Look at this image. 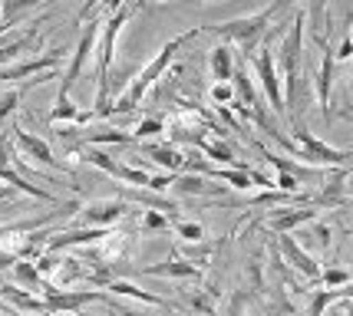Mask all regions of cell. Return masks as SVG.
Wrapping results in <instances>:
<instances>
[{
    "label": "cell",
    "mask_w": 353,
    "mask_h": 316,
    "mask_svg": "<svg viewBox=\"0 0 353 316\" xmlns=\"http://www.w3.org/2000/svg\"><path fill=\"white\" fill-rule=\"evenodd\" d=\"M169 214H162V211H142V221H139V227L145 231V234H155V231H165L169 227Z\"/></svg>",
    "instance_id": "30"
},
{
    "label": "cell",
    "mask_w": 353,
    "mask_h": 316,
    "mask_svg": "<svg viewBox=\"0 0 353 316\" xmlns=\"http://www.w3.org/2000/svg\"><path fill=\"white\" fill-rule=\"evenodd\" d=\"M321 73L314 79V96H317V105H321L323 122L334 119L330 105H334V50H330V40H321Z\"/></svg>",
    "instance_id": "10"
},
{
    "label": "cell",
    "mask_w": 353,
    "mask_h": 316,
    "mask_svg": "<svg viewBox=\"0 0 353 316\" xmlns=\"http://www.w3.org/2000/svg\"><path fill=\"white\" fill-rule=\"evenodd\" d=\"M136 273L142 277H175V280H199L201 267L188 264L182 257H172V260H162V264H149V267H136Z\"/></svg>",
    "instance_id": "18"
},
{
    "label": "cell",
    "mask_w": 353,
    "mask_h": 316,
    "mask_svg": "<svg viewBox=\"0 0 353 316\" xmlns=\"http://www.w3.org/2000/svg\"><path fill=\"white\" fill-rule=\"evenodd\" d=\"M0 297L10 303V306H17L20 313H40V316H50V310H46L43 297H37V293H27V290H20V286L0 284Z\"/></svg>",
    "instance_id": "20"
},
{
    "label": "cell",
    "mask_w": 353,
    "mask_h": 316,
    "mask_svg": "<svg viewBox=\"0 0 353 316\" xmlns=\"http://www.w3.org/2000/svg\"><path fill=\"white\" fill-rule=\"evenodd\" d=\"M350 56H353V36H350V30H343V40L334 50V60H350Z\"/></svg>",
    "instance_id": "36"
},
{
    "label": "cell",
    "mask_w": 353,
    "mask_h": 316,
    "mask_svg": "<svg viewBox=\"0 0 353 316\" xmlns=\"http://www.w3.org/2000/svg\"><path fill=\"white\" fill-rule=\"evenodd\" d=\"M327 290H334V286H347L350 284V271H343V267H321V277H317Z\"/></svg>",
    "instance_id": "29"
},
{
    "label": "cell",
    "mask_w": 353,
    "mask_h": 316,
    "mask_svg": "<svg viewBox=\"0 0 353 316\" xmlns=\"http://www.w3.org/2000/svg\"><path fill=\"white\" fill-rule=\"evenodd\" d=\"M310 221H317V208L314 204H304V208H277L271 218H268V231L271 234H294L297 227H304V224H310Z\"/></svg>",
    "instance_id": "13"
},
{
    "label": "cell",
    "mask_w": 353,
    "mask_h": 316,
    "mask_svg": "<svg viewBox=\"0 0 353 316\" xmlns=\"http://www.w3.org/2000/svg\"><path fill=\"white\" fill-rule=\"evenodd\" d=\"M10 280H14V286H20V290H27V293H43V277L37 273V267H33V260H14V267H10Z\"/></svg>",
    "instance_id": "24"
},
{
    "label": "cell",
    "mask_w": 353,
    "mask_h": 316,
    "mask_svg": "<svg viewBox=\"0 0 353 316\" xmlns=\"http://www.w3.org/2000/svg\"><path fill=\"white\" fill-rule=\"evenodd\" d=\"M136 3L139 0H125L123 7L116 10V14H109L103 20V27H99V50H96V112H92V119H103L109 116V76H112V53H116V36L123 30L125 23H129V17L136 14Z\"/></svg>",
    "instance_id": "3"
},
{
    "label": "cell",
    "mask_w": 353,
    "mask_h": 316,
    "mask_svg": "<svg viewBox=\"0 0 353 316\" xmlns=\"http://www.w3.org/2000/svg\"><path fill=\"white\" fill-rule=\"evenodd\" d=\"M60 66V53H43L37 60H23V63H14V66H3L0 70V83H20V79H30V76H40V73H53Z\"/></svg>",
    "instance_id": "14"
},
{
    "label": "cell",
    "mask_w": 353,
    "mask_h": 316,
    "mask_svg": "<svg viewBox=\"0 0 353 316\" xmlns=\"http://www.w3.org/2000/svg\"><path fill=\"white\" fill-rule=\"evenodd\" d=\"M251 60H254V76H258L271 109L277 116H284V96H281V76H277V66H274V46H261Z\"/></svg>",
    "instance_id": "7"
},
{
    "label": "cell",
    "mask_w": 353,
    "mask_h": 316,
    "mask_svg": "<svg viewBox=\"0 0 353 316\" xmlns=\"http://www.w3.org/2000/svg\"><path fill=\"white\" fill-rule=\"evenodd\" d=\"M199 33H201V27H188L185 33L172 36L169 43L159 46V53H155L152 60L145 63V66H142V70H139V73L123 86V92L116 96V103H109V116H112V112H132V109H136V105L142 103V99H145L149 92H152L155 83H159V79L165 76V70L172 66V60L179 56V50H182L188 40H195Z\"/></svg>",
    "instance_id": "1"
},
{
    "label": "cell",
    "mask_w": 353,
    "mask_h": 316,
    "mask_svg": "<svg viewBox=\"0 0 353 316\" xmlns=\"http://www.w3.org/2000/svg\"><path fill=\"white\" fill-rule=\"evenodd\" d=\"M99 27H103V20H90V27L83 30V36H79L77 50H73V60H70V70L63 73V83H60V92H73V86L79 83V76H83V70H86V63H90V53L92 46H96V40H99Z\"/></svg>",
    "instance_id": "9"
},
{
    "label": "cell",
    "mask_w": 353,
    "mask_h": 316,
    "mask_svg": "<svg viewBox=\"0 0 353 316\" xmlns=\"http://www.w3.org/2000/svg\"><path fill=\"white\" fill-rule=\"evenodd\" d=\"M337 300H350V284L334 286V290H314V293H310L307 316H323L330 310V303H337Z\"/></svg>",
    "instance_id": "26"
},
{
    "label": "cell",
    "mask_w": 353,
    "mask_h": 316,
    "mask_svg": "<svg viewBox=\"0 0 353 316\" xmlns=\"http://www.w3.org/2000/svg\"><path fill=\"white\" fill-rule=\"evenodd\" d=\"M254 145H258V151H261V158L268 162V165H274L277 171H288V175H294V178L304 181V185H310V181H323V175H327V171H321V168H314V165H297V162H288L284 155L271 151L268 145H261V142H254Z\"/></svg>",
    "instance_id": "17"
},
{
    "label": "cell",
    "mask_w": 353,
    "mask_h": 316,
    "mask_svg": "<svg viewBox=\"0 0 353 316\" xmlns=\"http://www.w3.org/2000/svg\"><path fill=\"white\" fill-rule=\"evenodd\" d=\"M43 303L50 313H79L83 306H90V303H112L106 290H60V286H53L50 280L43 284Z\"/></svg>",
    "instance_id": "5"
},
{
    "label": "cell",
    "mask_w": 353,
    "mask_h": 316,
    "mask_svg": "<svg viewBox=\"0 0 353 316\" xmlns=\"http://www.w3.org/2000/svg\"><path fill=\"white\" fill-rule=\"evenodd\" d=\"M17 105H20V92L7 86V89L0 92V122H7V119H10V116L17 112Z\"/></svg>",
    "instance_id": "32"
},
{
    "label": "cell",
    "mask_w": 353,
    "mask_h": 316,
    "mask_svg": "<svg viewBox=\"0 0 353 316\" xmlns=\"http://www.w3.org/2000/svg\"><path fill=\"white\" fill-rule=\"evenodd\" d=\"M347 178H350V168H334L330 175H323V188L317 191L314 204H327V208L347 204Z\"/></svg>",
    "instance_id": "16"
},
{
    "label": "cell",
    "mask_w": 353,
    "mask_h": 316,
    "mask_svg": "<svg viewBox=\"0 0 353 316\" xmlns=\"http://www.w3.org/2000/svg\"><path fill=\"white\" fill-rule=\"evenodd\" d=\"M208 73L215 83H231V73H234V53H231L228 43H218L208 50Z\"/></svg>",
    "instance_id": "21"
},
{
    "label": "cell",
    "mask_w": 353,
    "mask_h": 316,
    "mask_svg": "<svg viewBox=\"0 0 353 316\" xmlns=\"http://www.w3.org/2000/svg\"><path fill=\"white\" fill-rule=\"evenodd\" d=\"M195 149H201V155L205 158H212V162H221L225 168H245V162H238L234 158V151L221 142V138H205V136H195V142H192Z\"/></svg>",
    "instance_id": "23"
},
{
    "label": "cell",
    "mask_w": 353,
    "mask_h": 316,
    "mask_svg": "<svg viewBox=\"0 0 353 316\" xmlns=\"http://www.w3.org/2000/svg\"><path fill=\"white\" fill-rule=\"evenodd\" d=\"M188 303H192V310L201 316H215V300L205 293V290H195L192 297H188Z\"/></svg>",
    "instance_id": "33"
},
{
    "label": "cell",
    "mask_w": 353,
    "mask_h": 316,
    "mask_svg": "<svg viewBox=\"0 0 353 316\" xmlns=\"http://www.w3.org/2000/svg\"><path fill=\"white\" fill-rule=\"evenodd\" d=\"M159 132H165V122L159 119V116H149V119H142V122L136 125L132 138H139V142H142V138H155Z\"/></svg>",
    "instance_id": "31"
},
{
    "label": "cell",
    "mask_w": 353,
    "mask_h": 316,
    "mask_svg": "<svg viewBox=\"0 0 353 316\" xmlns=\"http://www.w3.org/2000/svg\"><path fill=\"white\" fill-rule=\"evenodd\" d=\"M10 155H14L10 136L0 132V181H7V188H17V191H23V195L37 198V201H53V204H60V198L53 195V191H46V188H40V185H33V181L23 178V175L10 165Z\"/></svg>",
    "instance_id": "6"
},
{
    "label": "cell",
    "mask_w": 353,
    "mask_h": 316,
    "mask_svg": "<svg viewBox=\"0 0 353 316\" xmlns=\"http://www.w3.org/2000/svg\"><path fill=\"white\" fill-rule=\"evenodd\" d=\"M274 244H277V254H281V260H284V264H291L301 277H307V280H317V277H321V264H317V260H314V257H310L307 251L297 244V238H294V234H281Z\"/></svg>",
    "instance_id": "11"
},
{
    "label": "cell",
    "mask_w": 353,
    "mask_h": 316,
    "mask_svg": "<svg viewBox=\"0 0 353 316\" xmlns=\"http://www.w3.org/2000/svg\"><path fill=\"white\" fill-rule=\"evenodd\" d=\"M288 3H291V0H271L268 7L254 10V14L228 20V23H221V27H208V30L218 36V43H234L245 56H254V53L264 46L268 33H271V20H274Z\"/></svg>",
    "instance_id": "2"
},
{
    "label": "cell",
    "mask_w": 353,
    "mask_h": 316,
    "mask_svg": "<svg viewBox=\"0 0 353 316\" xmlns=\"http://www.w3.org/2000/svg\"><path fill=\"white\" fill-rule=\"evenodd\" d=\"M10 132H14V149L23 151V155H30V158H37V165L57 168V171L63 168V162L57 158V155H53V149L46 145V138H40V136H33V132H27L23 125H14Z\"/></svg>",
    "instance_id": "12"
},
{
    "label": "cell",
    "mask_w": 353,
    "mask_h": 316,
    "mask_svg": "<svg viewBox=\"0 0 353 316\" xmlns=\"http://www.w3.org/2000/svg\"><path fill=\"white\" fill-rule=\"evenodd\" d=\"M175 198H218L225 195L221 185H212V178H201V175H188V171H179L172 178V188H169Z\"/></svg>",
    "instance_id": "15"
},
{
    "label": "cell",
    "mask_w": 353,
    "mask_h": 316,
    "mask_svg": "<svg viewBox=\"0 0 353 316\" xmlns=\"http://www.w3.org/2000/svg\"><path fill=\"white\" fill-rule=\"evenodd\" d=\"M129 201L123 198H103V201H90L79 204V224L83 227H112L116 221H123L129 214Z\"/></svg>",
    "instance_id": "8"
},
{
    "label": "cell",
    "mask_w": 353,
    "mask_h": 316,
    "mask_svg": "<svg viewBox=\"0 0 353 316\" xmlns=\"http://www.w3.org/2000/svg\"><path fill=\"white\" fill-rule=\"evenodd\" d=\"M142 155H149L155 165H162L169 175H179L185 162V151H179L175 145H165V142H155V145H142Z\"/></svg>",
    "instance_id": "22"
},
{
    "label": "cell",
    "mask_w": 353,
    "mask_h": 316,
    "mask_svg": "<svg viewBox=\"0 0 353 316\" xmlns=\"http://www.w3.org/2000/svg\"><path fill=\"white\" fill-rule=\"evenodd\" d=\"M40 3H43V0H0V20H3L0 33L7 30L10 23H17V20L27 14V10H37Z\"/></svg>",
    "instance_id": "27"
},
{
    "label": "cell",
    "mask_w": 353,
    "mask_h": 316,
    "mask_svg": "<svg viewBox=\"0 0 353 316\" xmlns=\"http://www.w3.org/2000/svg\"><path fill=\"white\" fill-rule=\"evenodd\" d=\"M172 231H175V238H182L188 244H201L205 241V227L199 221H169Z\"/></svg>",
    "instance_id": "28"
},
{
    "label": "cell",
    "mask_w": 353,
    "mask_h": 316,
    "mask_svg": "<svg viewBox=\"0 0 353 316\" xmlns=\"http://www.w3.org/2000/svg\"><path fill=\"white\" fill-rule=\"evenodd\" d=\"M291 132H294L291 142L297 145V155H301V162H304V165H327V168H347L350 165V151L334 149V145L321 142V138L304 125V119L291 122Z\"/></svg>",
    "instance_id": "4"
},
{
    "label": "cell",
    "mask_w": 353,
    "mask_h": 316,
    "mask_svg": "<svg viewBox=\"0 0 353 316\" xmlns=\"http://www.w3.org/2000/svg\"><path fill=\"white\" fill-rule=\"evenodd\" d=\"M106 293L109 297H132V300L149 303V306H159V310H175V303L162 300V297H155V293H149V290H142V286H136V284H129V280H119V277L106 284Z\"/></svg>",
    "instance_id": "19"
},
{
    "label": "cell",
    "mask_w": 353,
    "mask_h": 316,
    "mask_svg": "<svg viewBox=\"0 0 353 316\" xmlns=\"http://www.w3.org/2000/svg\"><path fill=\"white\" fill-rule=\"evenodd\" d=\"M274 191H284V195H301V181L294 178V175H288V171H277Z\"/></svg>",
    "instance_id": "34"
},
{
    "label": "cell",
    "mask_w": 353,
    "mask_h": 316,
    "mask_svg": "<svg viewBox=\"0 0 353 316\" xmlns=\"http://www.w3.org/2000/svg\"><path fill=\"white\" fill-rule=\"evenodd\" d=\"M231 99H234V89H231V83H215V86H212V103H215L218 109H225Z\"/></svg>",
    "instance_id": "35"
},
{
    "label": "cell",
    "mask_w": 353,
    "mask_h": 316,
    "mask_svg": "<svg viewBox=\"0 0 353 316\" xmlns=\"http://www.w3.org/2000/svg\"><path fill=\"white\" fill-rule=\"evenodd\" d=\"M92 119V112H83L70 103L66 92H57V105L50 109V122H77V125H86Z\"/></svg>",
    "instance_id": "25"
},
{
    "label": "cell",
    "mask_w": 353,
    "mask_h": 316,
    "mask_svg": "<svg viewBox=\"0 0 353 316\" xmlns=\"http://www.w3.org/2000/svg\"><path fill=\"white\" fill-rule=\"evenodd\" d=\"M14 267V254L7 247H0V271H10Z\"/></svg>",
    "instance_id": "37"
}]
</instances>
